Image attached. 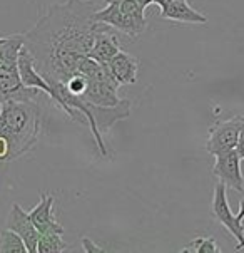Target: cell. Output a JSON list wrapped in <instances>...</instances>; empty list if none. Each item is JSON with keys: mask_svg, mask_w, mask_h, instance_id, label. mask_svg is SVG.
<instances>
[{"mask_svg": "<svg viewBox=\"0 0 244 253\" xmlns=\"http://www.w3.org/2000/svg\"><path fill=\"white\" fill-rule=\"evenodd\" d=\"M243 248H244V242L241 243V245H238V247H236V250H243Z\"/></svg>", "mask_w": 244, "mask_h": 253, "instance_id": "cell-22", "label": "cell"}, {"mask_svg": "<svg viewBox=\"0 0 244 253\" xmlns=\"http://www.w3.org/2000/svg\"><path fill=\"white\" fill-rule=\"evenodd\" d=\"M236 151L239 153L241 160H244V129H243V132H241V136H239V141H238V146H236Z\"/></svg>", "mask_w": 244, "mask_h": 253, "instance_id": "cell-19", "label": "cell"}, {"mask_svg": "<svg viewBox=\"0 0 244 253\" xmlns=\"http://www.w3.org/2000/svg\"><path fill=\"white\" fill-rule=\"evenodd\" d=\"M0 252L2 253H10V252H15V253H25L27 247H25L24 240L15 233V231L5 228L0 233Z\"/></svg>", "mask_w": 244, "mask_h": 253, "instance_id": "cell-16", "label": "cell"}, {"mask_svg": "<svg viewBox=\"0 0 244 253\" xmlns=\"http://www.w3.org/2000/svg\"><path fill=\"white\" fill-rule=\"evenodd\" d=\"M144 10L145 8L138 0H121L107 3V7L96 10V20L101 25L112 27L127 37H139L147 27Z\"/></svg>", "mask_w": 244, "mask_h": 253, "instance_id": "cell-3", "label": "cell"}, {"mask_svg": "<svg viewBox=\"0 0 244 253\" xmlns=\"http://www.w3.org/2000/svg\"><path fill=\"white\" fill-rule=\"evenodd\" d=\"M112 2H121V0H105V3H112Z\"/></svg>", "mask_w": 244, "mask_h": 253, "instance_id": "cell-23", "label": "cell"}, {"mask_svg": "<svg viewBox=\"0 0 244 253\" xmlns=\"http://www.w3.org/2000/svg\"><path fill=\"white\" fill-rule=\"evenodd\" d=\"M19 74L25 87L38 89V91L45 92L54 102H57V92H55V89L52 87V84L37 71L34 55L25 45L22 47V50H20V54H19Z\"/></svg>", "mask_w": 244, "mask_h": 253, "instance_id": "cell-9", "label": "cell"}, {"mask_svg": "<svg viewBox=\"0 0 244 253\" xmlns=\"http://www.w3.org/2000/svg\"><path fill=\"white\" fill-rule=\"evenodd\" d=\"M96 5L91 0H66L55 3L25 37L37 71L49 81L66 83L80 69L99 29Z\"/></svg>", "mask_w": 244, "mask_h": 253, "instance_id": "cell-1", "label": "cell"}, {"mask_svg": "<svg viewBox=\"0 0 244 253\" xmlns=\"http://www.w3.org/2000/svg\"><path fill=\"white\" fill-rule=\"evenodd\" d=\"M40 109L34 99H8L0 104V161L29 153L40 136Z\"/></svg>", "mask_w": 244, "mask_h": 253, "instance_id": "cell-2", "label": "cell"}, {"mask_svg": "<svg viewBox=\"0 0 244 253\" xmlns=\"http://www.w3.org/2000/svg\"><path fill=\"white\" fill-rule=\"evenodd\" d=\"M38 89L25 87L19 74V64L0 67V104L8 99H35Z\"/></svg>", "mask_w": 244, "mask_h": 253, "instance_id": "cell-7", "label": "cell"}, {"mask_svg": "<svg viewBox=\"0 0 244 253\" xmlns=\"http://www.w3.org/2000/svg\"><path fill=\"white\" fill-rule=\"evenodd\" d=\"M181 252H194V253H217L221 248L211 237H199L194 238L187 247H184Z\"/></svg>", "mask_w": 244, "mask_h": 253, "instance_id": "cell-17", "label": "cell"}, {"mask_svg": "<svg viewBox=\"0 0 244 253\" xmlns=\"http://www.w3.org/2000/svg\"><path fill=\"white\" fill-rule=\"evenodd\" d=\"M82 252H104V248L96 245V243L92 242L91 238L84 237L82 238Z\"/></svg>", "mask_w": 244, "mask_h": 253, "instance_id": "cell-18", "label": "cell"}, {"mask_svg": "<svg viewBox=\"0 0 244 253\" xmlns=\"http://www.w3.org/2000/svg\"><path fill=\"white\" fill-rule=\"evenodd\" d=\"M226 190H228V186L221 181L214 188L212 205H211L212 216L216 218V221L219 223V225L224 226V228L238 240V245H241L244 242V225H243V221H239L238 216L233 215V211H231Z\"/></svg>", "mask_w": 244, "mask_h": 253, "instance_id": "cell-5", "label": "cell"}, {"mask_svg": "<svg viewBox=\"0 0 244 253\" xmlns=\"http://www.w3.org/2000/svg\"><path fill=\"white\" fill-rule=\"evenodd\" d=\"M54 201H55V198L52 195L42 193L38 203L29 211V215H31L34 225H35V228L38 230V233H49V231H59V233H64V226L55 220Z\"/></svg>", "mask_w": 244, "mask_h": 253, "instance_id": "cell-10", "label": "cell"}, {"mask_svg": "<svg viewBox=\"0 0 244 253\" xmlns=\"http://www.w3.org/2000/svg\"><path fill=\"white\" fill-rule=\"evenodd\" d=\"M161 8V19L173 20V22L186 24H206V15L194 10L186 0H161L157 2Z\"/></svg>", "mask_w": 244, "mask_h": 253, "instance_id": "cell-11", "label": "cell"}, {"mask_svg": "<svg viewBox=\"0 0 244 253\" xmlns=\"http://www.w3.org/2000/svg\"><path fill=\"white\" fill-rule=\"evenodd\" d=\"M5 228L15 231V233L24 240L29 253L37 252V243H38L40 233H38V230L35 228V225H34L29 211H25L19 203L12 205L10 211H8V216H7V221H5Z\"/></svg>", "mask_w": 244, "mask_h": 253, "instance_id": "cell-8", "label": "cell"}, {"mask_svg": "<svg viewBox=\"0 0 244 253\" xmlns=\"http://www.w3.org/2000/svg\"><path fill=\"white\" fill-rule=\"evenodd\" d=\"M157 2H161V0H154V3H157Z\"/></svg>", "mask_w": 244, "mask_h": 253, "instance_id": "cell-24", "label": "cell"}, {"mask_svg": "<svg viewBox=\"0 0 244 253\" xmlns=\"http://www.w3.org/2000/svg\"><path fill=\"white\" fill-rule=\"evenodd\" d=\"M117 52H121L117 39L110 36V34L101 31V25H99L96 37H94V44L91 52H89V57L99 64H107Z\"/></svg>", "mask_w": 244, "mask_h": 253, "instance_id": "cell-13", "label": "cell"}, {"mask_svg": "<svg viewBox=\"0 0 244 253\" xmlns=\"http://www.w3.org/2000/svg\"><path fill=\"white\" fill-rule=\"evenodd\" d=\"M110 74L117 81L119 85H131L138 83V71H139V61L134 55L124 52H117L107 62Z\"/></svg>", "mask_w": 244, "mask_h": 253, "instance_id": "cell-12", "label": "cell"}, {"mask_svg": "<svg viewBox=\"0 0 244 253\" xmlns=\"http://www.w3.org/2000/svg\"><path fill=\"white\" fill-rule=\"evenodd\" d=\"M212 174L224 183L226 186L234 191L243 193L244 191V178L241 171V156L236 149L221 153L216 156L212 166Z\"/></svg>", "mask_w": 244, "mask_h": 253, "instance_id": "cell-6", "label": "cell"}, {"mask_svg": "<svg viewBox=\"0 0 244 253\" xmlns=\"http://www.w3.org/2000/svg\"><path fill=\"white\" fill-rule=\"evenodd\" d=\"M64 233L59 231H49V233H40L37 243V252L40 253H59L67 248V243L62 238Z\"/></svg>", "mask_w": 244, "mask_h": 253, "instance_id": "cell-15", "label": "cell"}, {"mask_svg": "<svg viewBox=\"0 0 244 253\" xmlns=\"http://www.w3.org/2000/svg\"><path fill=\"white\" fill-rule=\"evenodd\" d=\"M25 45L24 34L0 36V67L19 64V54Z\"/></svg>", "mask_w": 244, "mask_h": 253, "instance_id": "cell-14", "label": "cell"}, {"mask_svg": "<svg viewBox=\"0 0 244 253\" xmlns=\"http://www.w3.org/2000/svg\"><path fill=\"white\" fill-rule=\"evenodd\" d=\"M238 220L243 221L244 220V198H241V201H239V213H238Z\"/></svg>", "mask_w": 244, "mask_h": 253, "instance_id": "cell-20", "label": "cell"}, {"mask_svg": "<svg viewBox=\"0 0 244 253\" xmlns=\"http://www.w3.org/2000/svg\"><path fill=\"white\" fill-rule=\"evenodd\" d=\"M138 2H139V3H140V5H142V7L145 8V7L152 5V3H154V0H138Z\"/></svg>", "mask_w": 244, "mask_h": 253, "instance_id": "cell-21", "label": "cell"}, {"mask_svg": "<svg viewBox=\"0 0 244 253\" xmlns=\"http://www.w3.org/2000/svg\"><path fill=\"white\" fill-rule=\"evenodd\" d=\"M244 129V116H233L229 119L216 121L209 129L206 139V151L212 156L236 149L239 136Z\"/></svg>", "mask_w": 244, "mask_h": 253, "instance_id": "cell-4", "label": "cell"}]
</instances>
